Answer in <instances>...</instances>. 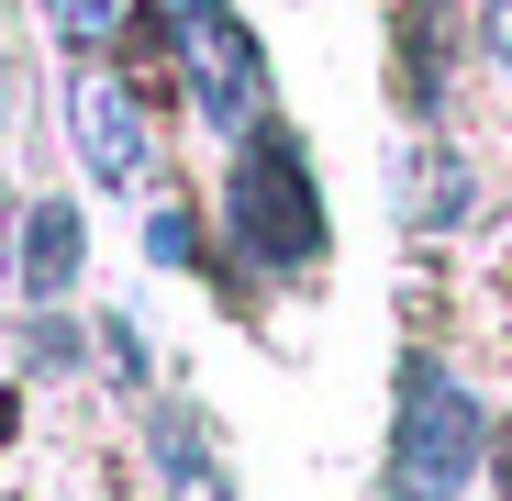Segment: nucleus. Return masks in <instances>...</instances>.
<instances>
[{
	"instance_id": "obj_11",
	"label": "nucleus",
	"mask_w": 512,
	"mask_h": 501,
	"mask_svg": "<svg viewBox=\"0 0 512 501\" xmlns=\"http://www.w3.org/2000/svg\"><path fill=\"white\" fill-rule=\"evenodd\" d=\"M101 368H112L123 390H145V334H134V312H101Z\"/></svg>"
},
{
	"instance_id": "obj_14",
	"label": "nucleus",
	"mask_w": 512,
	"mask_h": 501,
	"mask_svg": "<svg viewBox=\"0 0 512 501\" xmlns=\"http://www.w3.org/2000/svg\"><path fill=\"white\" fill-rule=\"evenodd\" d=\"M156 12H167V23H201V12H223V0H156Z\"/></svg>"
},
{
	"instance_id": "obj_16",
	"label": "nucleus",
	"mask_w": 512,
	"mask_h": 501,
	"mask_svg": "<svg viewBox=\"0 0 512 501\" xmlns=\"http://www.w3.org/2000/svg\"><path fill=\"white\" fill-rule=\"evenodd\" d=\"M0 123H12V56H0Z\"/></svg>"
},
{
	"instance_id": "obj_10",
	"label": "nucleus",
	"mask_w": 512,
	"mask_h": 501,
	"mask_svg": "<svg viewBox=\"0 0 512 501\" xmlns=\"http://www.w3.org/2000/svg\"><path fill=\"white\" fill-rule=\"evenodd\" d=\"M123 12H134V0H45V23H56L67 45H101V34H112Z\"/></svg>"
},
{
	"instance_id": "obj_9",
	"label": "nucleus",
	"mask_w": 512,
	"mask_h": 501,
	"mask_svg": "<svg viewBox=\"0 0 512 501\" xmlns=\"http://www.w3.org/2000/svg\"><path fill=\"white\" fill-rule=\"evenodd\" d=\"M23 368H34V379H45V368H78V323H67V312H34V323H23Z\"/></svg>"
},
{
	"instance_id": "obj_2",
	"label": "nucleus",
	"mask_w": 512,
	"mask_h": 501,
	"mask_svg": "<svg viewBox=\"0 0 512 501\" xmlns=\"http://www.w3.org/2000/svg\"><path fill=\"white\" fill-rule=\"evenodd\" d=\"M390 457H379V501H468L490 479V401L435 357V346H401L390 379Z\"/></svg>"
},
{
	"instance_id": "obj_15",
	"label": "nucleus",
	"mask_w": 512,
	"mask_h": 501,
	"mask_svg": "<svg viewBox=\"0 0 512 501\" xmlns=\"http://www.w3.org/2000/svg\"><path fill=\"white\" fill-rule=\"evenodd\" d=\"M12 435H23V401H12V390H0V446H12Z\"/></svg>"
},
{
	"instance_id": "obj_12",
	"label": "nucleus",
	"mask_w": 512,
	"mask_h": 501,
	"mask_svg": "<svg viewBox=\"0 0 512 501\" xmlns=\"http://www.w3.org/2000/svg\"><path fill=\"white\" fill-rule=\"evenodd\" d=\"M479 56L512 78V0H479Z\"/></svg>"
},
{
	"instance_id": "obj_8",
	"label": "nucleus",
	"mask_w": 512,
	"mask_h": 501,
	"mask_svg": "<svg viewBox=\"0 0 512 501\" xmlns=\"http://www.w3.org/2000/svg\"><path fill=\"white\" fill-rule=\"evenodd\" d=\"M145 257H156V268H212L201 212H190V201H156V212H145Z\"/></svg>"
},
{
	"instance_id": "obj_13",
	"label": "nucleus",
	"mask_w": 512,
	"mask_h": 501,
	"mask_svg": "<svg viewBox=\"0 0 512 501\" xmlns=\"http://www.w3.org/2000/svg\"><path fill=\"white\" fill-rule=\"evenodd\" d=\"M12 234H23V201L0 190V279H12Z\"/></svg>"
},
{
	"instance_id": "obj_4",
	"label": "nucleus",
	"mask_w": 512,
	"mask_h": 501,
	"mask_svg": "<svg viewBox=\"0 0 512 501\" xmlns=\"http://www.w3.org/2000/svg\"><path fill=\"white\" fill-rule=\"evenodd\" d=\"M78 268H90V223H78V201H23V234H12V290L34 312H56L78 290Z\"/></svg>"
},
{
	"instance_id": "obj_1",
	"label": "nucleus",
	"mask_w": 512,
	"mask_h": 501,
	"mask_svg": "<svg viewBox=\"0 0 512 501\" xmlns=\"http://www.w3.org/2000/svg\"><path fill=\"white\" fill-rule=\"evenodd\" d=\"M223 290L234 279H268V290H290V279H312L323 257H334V234H323V190H312V156H301V134L268 112L256 134H234V167H223Z\"/></svg>"
},
{
	"instance_id": "obj_5",
	"label": "nucleus",
	"mask_w": 512,
	"mask_h": 501,
	"mask_svg": "<svg viewBox=\"0 0 512 501\" xmlns=\"http://www.w3.org/2000/svg\"><path fill=\"white\" fill-rule=\"evenodd\" d=\"M390 201H401V223H423V234H457V223L479 212V179H468L457 145H401V156H390Z\"/></svg>"
},
{
	"instance_id": "obj_3",
	"label": "nucleus",
	"mask_w": 512,
	"mask_h": 501,
	"mask_svg": "<svg viewBox=\"0 0 512 501\" xmlns=\"http://www.w3.org/2000/svg\"><path fill=\"white\" fill-rule=\"evenodd\" d=\"M67 134H78V156H90V179L101 190H156V134H145V90L123 67H90L67 90Z\"/></svg>"
},
{
	"instance_id": "obj_6",
	"label": "nucleus",
	"mask_w": 512,
	"mask_h": 501,
	"mask_svg": "<svg viewBox=\"0 0 512 501\" xmlns=\"http://www.w3.org/2000/svg\"><path fill=\"white\" fill-rule=\"evenodd\" d=\"M145 457L167 468L179 501H223L234 490V468H223V446H212V424H201L190 401H145Z\"/></svg>"
},
{
	"instance_id": "obj_7",
	"label": "nucleus",
	"mask_w": 512,
	"mask_h": 501,
	"mask_svg": "<svg viewBox=\"0 0 512 501\" xmlns=\"http://www.w3.org/2000/svg\"><path fill=\"white\" fill-rule=\"evenodd\" d=\"M390 101L412 123H446V23L435 12H401V34H390Z\"/></svg>"
}]
</instances>
